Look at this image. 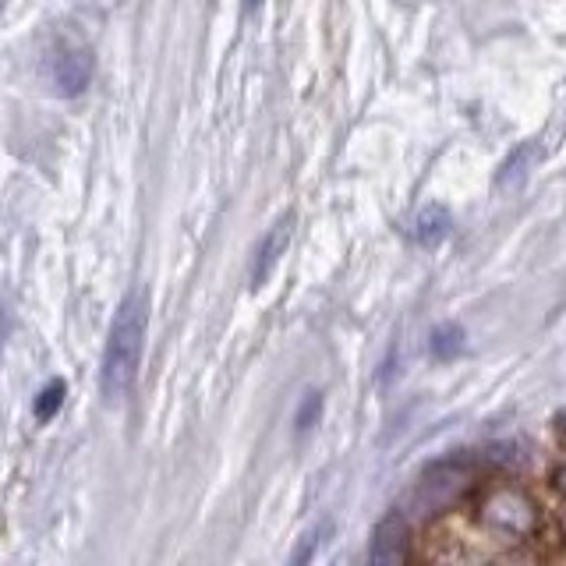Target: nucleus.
Wrapping results in <instances>:
<instances>
[{"label": "nucleus", "instance_id": "f257e3e1", "mask_svg": "<svg viewBox=\"0 0 566 566\" xmlns=\"http://www.w3.org/2000/svg\"><path fill=\"white\" fill-rule=\"evenodd\" d=\"M146 329H149L146 294L142 291L124 294V301L114 312V322H110L103 365H100V390L107 400H121L135 386L142 351H146Z\"/></svg>", "mask_w": 566, "mask_h": 566}, {"label": "nucleus", "instance_id": "f03ea898", "mask_svg": "<svg viewBox=\"0 0 566 566\" xmlns=\"http://www.w3.org/2000/svg\"><path fill=\"white\" fill-rule=\"evenodd\" d=\"M467 485H471V467H467V460H439V464H432L425 475H421L418 489H414L411 496V506L418 513H439L446 510V506L453 503V499H460L467 492Z\"/></svg>", "mask_w": 566, "mask_h": 566}, {"label": "nucleus", "instance_id": "7ed1b4c3", "mask_svg": "<svg viewBox=\"0 0 566 566\" xmlns=\"http://www.w3.org/2000/svg\"><path fill=\"white\" fill-rule=\"evenodd\" d=\"M482 524L503 538H531L538 531V510L524 492L496 489L482 503Z\"/></svg>", "mask_w": 566, "mask_h": 566}, {"label": "nucleus", "instance_id": "20e7f679", "mask_svg": "<svg viewBox=\"0 0 566 566\" xmlns=\"http://www.w3.org/2000/svg\"><path fill=\"white\" fill-rule=\"evenodd\" d=\"M89 82H92L89 46L71 43V39L57 43L54 54H50V85H54L57 96L75 100V96H82V92L89 89Z\"/></svg>", "mask_w": 566, "mask_h": 566}, {"label": "nucleus", "instance_id": "39448f33", "mask_svg": "<svg viewBox=\"0 0 566 566\" xmlns=\"http://www.w3.org/2000/svg\"><path fill=\"white\" fill-rule=\"evenodd\" d=\"M404 563H407V521L393 510L372 528L365 566H404Z\"/></svg>", "mask_w": 566, "mask_h": 566}, {"label": "nucleus", "instance_id": "423d86ee", "mask_svg": "<svg viewBox=\"0 0 566 566\" xmlns=\"http://www.w3.org/2000/svg\"><path fill=\"white\" fill-rule=\"evenodd\" d=\"M291 223H294V216L287 213V216H280L266 234H262L259 248H255V255H252V269H248V283H252V291H262V287L269 283V276L276 273L283 252H287V245H291Z\"/></svg>", "mask_w": 566, "mask_h": 566}, {"label": "nucleus", "instance_id": "0eeeda50", "mask_svg": "<svg viewBox=\"0 0 566 566\" xmlns=\"http://www.w3.org/2000/svg\"><path fill=\"white\" fill-rule=\"evenodd\" d=\"M450 230H453L450 209H446L443 202H429V206L418 209V216H414L411 238H414V245H421V248H436L450 238Z\"/></svg>", "mask_w": 566, "mask_h": 566}, {"label": "nucleus", "instance_id": "6e6552de", "mask_svg": "<svg viewBox=\"0 0 566 566\" xmlns=\"http://www.w3.org/2000/svg\"><path fill=\"white\" fill-rule=\"evenodd\" d=\"M538 160H542V146H538L535 138H528V142H521L517 149H510V156H506L496 170V188L506 192V188L524 184L531 177V170L538 167Z\"/></svg>", "mask_w": 566, "mask_h": 566}, {"label": "nucleus", "instance_id": "1a4fd4ad", "mask_svg": "<svg viewBox=\"0 0 566 566\" xmlns=\"http://www.w3.org/2000/svg\"><path fill=\"white\" fill-rule=\"evenodd\" d=\"M467 347V333L460 322H439L436 329L429 333V351L436 361H453L460 358Z\"/></svg>", "mask_w": 566, "mask_h": 566}, {"label": "nucleus", "instance_id": "9d476101", "mask_svg": "<svg viewBox=\"0 0 566 566\" xmlns=\"http://www.w3.org/2000/svg\"><path fill=\"white\" fill-rule=\"evenodd\" d=\"M64 397H68V383L64 379H50L43 390L32 400V414H36L39 425H46L50 418H57V411L64 407Z\"/></svg>", "mask_w": 566, "mask_h": 566}, {"label": "nucleus", "instance_id": "9b49d317", "mask_svg": "<svg viewBox=\"0 0 566 566\" xmlns=\"http://www.w3.org/2000/svg\"><path fill=\"white\" fill-rule=\"evenodd\" d=\"M322 538H326V528L308 531V535L298 542V549H294V556L287 559V566H312L315 556H319V549H322Z\"/></svg>", "mask_w": 566, "mask_h": 566}, {"label": "nucleus", "instance_id": "f8f14e48", "mask_svg": "<svg viewBox=\"0 0 566 566\" xmlns=\"http://www.w3.org/2000/svg\"><path fill=\"white\" fill-rule=\"evenodd\" d=\"M319 414H322V393L319 390H308L305 400H301V407H298V418H294V429L308 432L315 421H319Z\"/></svg>", "mask_w": 566, "mask_h": 566}, {"label": "nucleus", "instance_id": "ddd939ff", "mask_svg": "<svg viewBox=\"0 0 566 566\" xmlns=\"http://www.w3.org/2000/svg\"><path fill=\"white\" fill-rule=\"evenodd\" d=\"M556 482H559V489H563V496H566V467H563V471H559V478H556Z\"/></svg>", "mask_w": 566, "mask_h": 566}]
</instances>
